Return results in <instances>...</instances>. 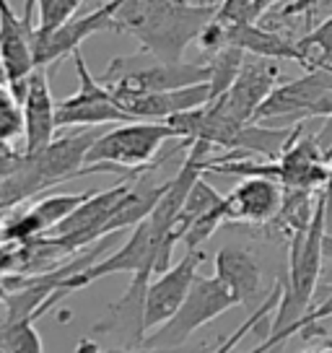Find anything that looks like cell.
Listing matches in <instances>:
<instances>
[{
  "mask_svg": "<svg viewBox=\"0 0 332 353\" xmlns=\"http://www.w3.org/2000/svg\"><path fill=\"white\" fill-rule=\"evenodd\" d=\"M218 6L195 0H122L114 13V32L141 42V50L166 63H182L185 50L198 42L216 19Z\"/></svg>",
  "mask_w": 332,
  "mask_h": 353,
  "instance_id": "6da1fadb",
  "label": "cell"
},
{
  "mask_svg": "<svg viewBox=\"0 0 332 353\" xmlns=\"http://www.w3.org/2000/svg\"><path fill=\"white\" fill-rule=\"evenodd\" d=\"M324 236H327V226H324V203L322 195L317 192V205H314V216H311L309 226L301 229L291 236L288 244V273L280 281V301L270 322L267 330V341H262L255 348V353H267L270 348L280 345L288 341L296 325L304 320V314L311 309V299L320 288V273L322 260H324Z\"/></svg>",
  "mask_w": 332,
  "mask_h": 353,
  "instance_id": "7a4b0ae2",
  "label": "cell"
},
{
  "mask_svg": "<svg viewBox=\"0 0 332 353\" xmlns=\"http://www.w3.org/2000/svg\"><path fill=\"white\" fill-rule=\"evenodd\" d=\"M174 138L177 135L169 128V122L133 120L114 125L112 130L101 132L96 143L91 145L86 156V174L96 172L141 174L161 151V145Z\"/></svg>",
  "mask_w": 332,
  "mask_h": 353,
  "instance_id": "3957f363",
  "label": "cell"
},
{
  "mask_svg": "<svg viewBox=\"0 0 332 353\" xmlns=\"http://www.w3.org/2000/svg\"><path fill=\"white\" fill-rule=\"evenodd\" d=\"M211 81V63H166L151 52H135V55H120L110 60V65L101 76V83L120 91H174V88L198 86Z\"/></svg>",
  "mask_w": 332,
  "mask_h": 353,
  "instance_id": "277c9868",
  "label": "cell"
},
{
  "mask_svg": "<svg viewBox=\"0 0 332 353\" xmlns=\"http://www.w3.org/2000/svg\"><path fill=\"white\" fill-rule=\"evenodd\" d=\"M234 307H239V301L223 286V281H218L216 276H198L189 286L187 299L174 312V317L166 320L161 327L151 330V335H145L143 345L179 348L192 338V332H198L203 325L213 322Z\"/></svg>",
  "mask_w": 332,
  "mask_h": 353,
  "instance_id": "5b68a950",
  "label": "cell"
},
{
  "mask_svg": "<svg viewBox=\"0 0 332 353\" xmlns=\"http://www.w3.org/2000/svg\"><path fill=\"white\" fill-rule=\"evenodd\" d=\"M70 57L76 63L78 91L68 99L57 101V128L68 130V128H104V125L133 122V117L112 97L110 86L101 83V78L91 76L83 52L76 50Z\"/></svg>",
  "mask_w": 332,
  "mask_h": 353,
  "instance_id": "8992f818",
  "label": "cell"
},
{
  "mask_svg": "<svg viewBox=\"0 0 332 353\" xmlns=\"http://www.w3.org/2000/svg\"><path fill=\"white\" fill-rule=\"evenodd\" d=\"M34 11L37 0H26L23 13L13 11L11 0H0V60L8 70V86L16 99L23 101L29 76L34 73Z\"/></svg>",
  "mask_w": 332,
  "mask_h": 353,
  "instance_id": "52a82bcc",
  "label": "cell"
},
{
  "mask_svg": "<svg viewBox=\"0 0 332 353\" xmlns=\"http://www.w3.org/2000/svg\"><path fill=\"white\" fill-rule=\"evenodd\" d=\"M133 179L135 176H130L127 182H120L104 192L94 190L91 198L83 205H78L57 229H52L50 232L52 236L42 239V244H52V247H63V250H81L94 239H101L107 234V223H110L112 213L120 205V200L127 195Z\"/></svg>",
  "mask_w": 332,
  "mask_h": 353,
  "instance_id": "ba28073f",
  "label": "cell"
},
{
  "mask_svg": "<svg viewBox=\"0 0 332 353\" xmlns=\"http://www.w3.org/2000/svg\"><path fill=\"white\" fill-rule=\"evenodd\" d=\"M280 86V68L278 60H267V57L247 55L239 76L234 81L229 91L221 94L218 99V110L226 112L231 120L236 122H255L257 110L265 104V99Z\"/></svg>",
  "mask_w": 332,
  "mask_h": 353,
  "instance_id": "9c48e42d",
  "label": "cell"
},
{
  "mask_svg": "<svg viewBox=\"0 0 332 353\" xmlns=\"http://www.w3.org/2000/svg\"><path fill=\"white\" fill-rule=\"evenodd\" d=\"M122 0H107L104 6L83 16H73L60 29L47 37H34V63L37 68H52L57 60L73 55L81 44L99 32H114V13Z\"/></svg>",
  "mask_w": 332,
  "mask_h": 353,
  "instance_id": "30bf717a",
  "label": "cell"
},
{
  "mask_svg": "<svg viewBox=\"0 0 332 353\" xmlns=\"http://www.w3.org/2000/svg\"><path fill=\"white\" fill-rule=\"evenodd\" d=\"M205 257L200 250H187V254L174 263L169 270L148 283L145 291V307H143V327L145 332L161 327L166 320L174 317V312L182 307V301L187 299L192 281L198 278V268Z\"/></svg>",
  "mask_w": 332,
  "mask_h": 353,
  "instance_id": "8fae6325",
  "label": "cell"
},
{
  "mask_svg": "<svg viewBox=\"0 0 332 353\" xmlns=\"http://www.w3.org/2000/svg\"><path fill=\"white\" fill-rule=\"evenodd\" d=\"M327 94H332V65L309 68L301 78L280 83L265 99V104L257 110L255 120H276V117L309 120V112Z\"/></svg>",
  "mask_w": 332,
  "mask_h": 353,
  "instance_id": "7c38bea8",
  "label": "cell"
},
{
  "mask_svg": "<svg viewBox=\"0 0 332 353\" xmlns=\"http://www.w3.org/2000/svg\"><path fill=\"white\" fill-rule=\"evenodd\" d=\"M23 107V154H39L55 141L57 101L50 88V68H34Z\"/></svg>",
  "mask_w": 332,
  "mask_h": 353,
  "instance_id": "4fadbf2b",
  "label": "cell"
},
{
  "mask_svg": "<svg viewBox=\"0 0 332 353\" xmlns=\"http://www.w3.org/2000/svg\"><path fill=\"white\" fill-rule=\"evenodd\" d=\"M286 188L270 176H244L223 198L226 223H270L283 208Z\"/></svg>",
  "mask_w": 332,
  "mask_h": 353,
  "instance_id": "5bb4252c",
  "label": "cell"
},
{
  "mask_svg": "<svg viewBox=\"0 0 332 353\" xmlns=\"http://www.w3.org/2000/svg\"><path fill=\"white\" fill-rule=\"evenodd\" d=\"M216 278L223 281V286L236 296L239 307L257 309L262 304V270L255 257L242 247L226 244L216 252Z\"/></svg>",
  "mask_w": 332,
  "mask_h": 353,
  "instance_id": "9a60e30c",
  "label": "cell"
},
{
  "mask_svg": "<svg viewBox=\"0 0 332 353\" xmlns=\"http://www.w3.org/2000/svg\"><path fill=\"white\" fill-rule=\"evenodd\" d=\"M226 37H229L231 47H239L247 55L267 57V60H291V63H299L307 68V57L299 50L296 39H288L283 34L265 29L260 23H226Z\"/></svg>",
  "mask_w": 332,
  "mask_h": 353,
  "instance_id": "2e32d148",
  "label": "cell"
},
{
  "mask_svg": "<svg viewBox=\"0 0 332 353\" xmlns=\"http://www.w3.org/2000/svg\"><path fill=\"white\" fill-rule=\"evenodd\" d=\"M223 198H226V195L216 192V188H213V185H208V182L200 176L198 182L192 185V190H189L187 200H185V205H182V213H179L177 223H174V234L179 236V242H182L185 232H187L195 221L203 219V216H208V213H213V210L221 208Z\"/></svg>",
  "mask_w": 332,
  "mask_h": 353,
  "instance_id": "e0dca14e",
  "label": "cell"
},
{
  "mask_svg": "<svg viewBox=\"0 0 332 353\" xmlns=\"http://www.w3.org/2000/svg\"><path fill=\"white\" fill-rule=\"evenodd\" d=\"M37 317H6L0 325V351L3 353H45L42 338L34 327Z\"/></svg>",
  "mask_w": 332,
  "mask_h": 353,
  "instance_id": "ac0fdd59",
  "label": "cell"
},
{
  "mask_svg": "<svg viewBox=\"0 0 332 353\" xmlns=\"http://www.w3.org/2000/svg\"><path fill=\"white\" fill-rule=\"evenodd\" d=\"M244 57H247V52L239 50V47H231V44L208 57V63H211V81H208V86H211V101L218 99L221 94L229 91V86L236 81L239 70H242Z\"/></svg>",
  "mask_w": 332,
  "mask_h": 353,
  "instance_id": "d6986e66",
  "label": "cell"
},
{
  "mask_svg": "<svg viewBox=\"0 0 332 353\" xmlns=\"http://www.w3.org/2000/svg\"><path fill=\"white\" fill-rule=\"evenodd\" d=\"M296 42H299V50L307 57V70L332 63V16L314 23L309 32L299 37Z\"/></svg>",
  "mask_w": 332,
  "mask_h": 353,
  "instance_id": "ffe728a7",
  "label": "cell"
},
{
  "mask_svg": "<svg viewBox=\"0 0 332 353\" xmlns=\"http://www.w3.org/2000/svg\"><path fill=\"white\" fill-rule=\"evenodd\" d=\"M83 0H37V32L34 37H47L70 21Z\"/></svg>",
  "mask_w": 332,
  "mask_h": 353,
  "instance_id": "44dd1931",
  "label": "cell"
},
{
  "mask_svg": "<svg viewBox=\"0 0 332 353\" xmlns=\"http://www.w3.org/2000/svg\"><path fill=\"white\" fill-rule=\"evenodd\" d=\"M23 135V107L11 86H0V143H13Z\"/></svg>",
  "mask_w": 332,
  "mask_h": 353,
  "instance_id": "7402d4cb",
  "label": "cell"
},
{
  "mask_svg": "<svg viewBox=\"0 0 332 353\" xmlns=\"http://www.w3.org/2000/svg\"><path fill=\"white\" fill-rule=\"evenodd\" d=\"M280 291H283V286H280V281H278L276 286H273V294H270V296H267L265 301H262V304H260V307L249 314V320L244 322L239 330H234L223 343H218V348H216L213 353H239V351H236V345L244 341V335H249V332L255 330L262 317H267V314L278 307V301H280ZM249 353H255V351H249Z\"/></svg>",
  "mask_w": 332,
  "mask_h": 353,
  "instance_id": "603a6c76",
  "label": "cell"
},
{
  "mask_svg": "<svg viewBox=\"0 0 332 353\" xmlns=\"http://www.w3.org/2000/svg\"><path fill=\"white\" fill-rule=\"evenodd\" d=\"M203 348H189V345H179V348H151V345H122V348H99L96 343L81 341L76 345V353H200Z\"/></svg>",
  "mask_w": 332,
  "mask_h": 353,
  "instance_id": "cb8c5ba5",
  "label": "cell"
},
{
  "mask_svg": "<svg viewBox=\"0 0 332 353\" xmlns=\"http://www.w3.org/2000/svg\"><path fill=\"white\" fill-rule=\"evenodd\" d=\"M327 317H332V283H327V286H322V299L314 304V307L304 314V320L296 325V330H293V335L296 332H314L317 330V325H320L322 320H327Z\"/></svg>",
  "mask_w": 332,
  "mask_h": 353,
  "instance_id": "d4e9b609",
  "label": "cell"
},
{
  "mask_svg": "<svg viewBox=\"0 0 332 353\" xmlns=\"http://www.w3.org/2000/svg\"><path fill=\"white\" fill-rule=\"evenodd\" d=\"M255 0H221L216 19H221L226 23H242L249 21V11H252Z\"/></svg>",
  "mask_w": 332,
  "mask_h": 353,
  "instance_id": "484cf974",
  "label": "cell"
},
{
  "mask_svg": "<svg viewBox=\"0 0 332 353\" xmlns=\"http://www.w3.org/2000/svg\"><path fill=\"white\" fill-rule=\"evenodd\" d=\"M23 151L13 148V143H0V185L21 166Z\"/></svg>",
  "mask_w": 332,
  "mask_h": 353,
  "instance_id": "4316f807",
  "label": "cell"
},
{
  "mask_svg": "<svg viewBox=\"0 0 332 353\" xmlns=\"http://www.w3.org/2000/svg\"><path fill=\"white\" fill-rule=\"evenodd\" d=\"M322 203H324V226H327V236H332V161H330V174L324 188L320 190Z\"/></svg>",
  "mask_w": 332,
  "mask_h": 353,
  "instance_id": "83f0119b",
  "label": "cell"
},
{
  "mask_svg": "<svg viewBox=\"0 0 332 353\" xmlns=\"http://www.w3.org/2000/svg\"><path fill=\"white\" fill-rule=\"evenodd\" d=\"M278 3H280V0H255V3H252V11H249V23H257L270 8H276Z\"/></svg>",
  "mask_w": 332,
  "mask_h": 353,
  "instance_id": "f1b7e54d",
  "label": "cell"
},
{
  "mask_svg": "<svg viewBox=\"0 0 332 353\" xmlns=\"http://www.w3.org/2000/svg\"><path fill=\"white\" fill-rule=\"evenodd\" d=\"M324 260L332 263V236H324Z\"/></svg>",
  "mask_w": 332,
  "mask_h": 353,
  "instance_id": "f546056e",
  "label": "cell"
},
{
  "mask_svg": "<svg viewBox=\"0 0 332 353\" xmlns=\"http://www.w3.org/2000/svg\"><path fill=\"white\" fill-rule=\"evenodd\" d=\"M0 86H8V70L3 65V60H0Z\"/></svg>",
  "mask_w": 332,
  "mask_h": 353,
  "instance_id": "4dcf8cb0",
  "label": "cell"
},
{
  "mask_svg": "<svg viewBox=\"0 0 332 353\" xmlns=\"http://www.w3.org/2000/svg\"><path fill=\"white\" fill-rule=\"evenodd\" d=\"M327 65H332V63H327Z\"/></svg>",
  "mask_w": 332,
  "mask_h": 353,
  "instance_id": "1f68e13d",
  "label": "cell"
}]
</instances>
